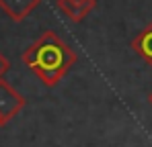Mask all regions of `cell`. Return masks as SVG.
<instances>
[{
	"label": "cell",
	"mask_w": 152,
	"mask_h": 147,
	"mask_svg": "<svg viewBox=\"0 0 152 147\" xmlns=\"http://www.w3.org/2000/svg\"><path fill=\"white\" fill-rule=\"evenodd\" d=\"M23 63L45 84L56 86L68 70L76 63V53L68 43H64L58 33L45 31L33 45H29L23 53Z\"/></svg>",
	"instance_id": "1"
},
{
	"label": "cell",
	"mask_w": 152,
	"mask_h": 147,
	"mask_svg": "<svg viewBox=\"0 0 152 147\" xmlns=\"http://www.w3.org/2000/svg\"><path fill=\"white\" fill-rule=\"evenodd\" d=\"M27 100L23 94H19L4 78L0 80V121L2 125L10 121L15 115H19L25 108Z\"/></svg>",
	"instance_id": "2"
},
{
	"label": "cell",
	"mask_w": 152,
	"mask_h": 147,
	"mask_svg": "<svg viewBox=\"0 0 152 147\" xmlns=\"http://www.w3.org/2000/svg\"><path fill=\"white\" fill-rule=\"evenodd\" d=\"M41 0H0V8L6 12V17H10L15 23H21L27 19Z\"/></svg>",
	"instance_id": "3"
},
{
	"label": "cell",
	"mask_w": 152,
	"mask_h": 147,
	"mask_svg": "<svg viewBox=\"0 0 152 147\" xmlns=\"http://www.w3.org/2000/svg\"><path fill=\"white\" fill-rule=\"evenodd\" d=\"M58 8L72 23H80L95 8V0H80V2H76V0H58Z\"/></svg>",
	"instance_id": "4"
},
{
	"label": "cell",
	"mask_w": 152,
	"mask_h": 147,
	"mask_svg": "<svg viewBox=\"0 0 152 147\" xmlns=\"http://www.w3.org/2000/svg\"><path fill=\"white\" fill-rule=\"evenodd\" d=\"M132 49H134L148 66H152V23L148 24L142 33H138V35L134 37Z\"/></svg>",
	"instance_id": "5"
},
{
	"label": "cell",
	"mask_w": 152,
	"mask_h": 147,
	"mask_svg": "<svg viewBox=\"0 0 152 147\" xmlns=\"http://www.w3.org/2000/svg\"><path fill=\"white\" fill-rule=\"evenodd\" d=\"M8 70H10V61H8V59L0 53V80L4 78V74L8 72Z\"/></svg>",
	"instance_id": "6"
},
{
	"label": "cell",
	"mask_w": 152,
	"mask_h": 147,
	"mask_svg": "<svg viewBox=\"0 0 152 147\" xmlns=\"http://www.w3.org/2000/svg\"><path fill=\"white\" fill-rule=\"evenodd\" d=\"M148 102H150V106H152V92L148 94Z\"/></svg>",
	"instance_id": "7"
},
{
	"label": "cell",
	"mask_w": 152,
	"mask_h": 147,
	"mask_svg": "<svg viewBox=\"0 0 152 147\" xmlns=\"http://www.w3.org/2000/svg\"><path fill=\"white\" fill-rule=\"evenodd\" d=\"M0 127H2V121H0Z\"/></svg>",
	"instance_id": "8"
},
{
	"label": "cell",
	"mask_w": 152,
	"mask_h": 147,
	"mask_svg": "<svg viewBox=\"0 0 152 147\" xmlns=\"http://www.w3.org/2000/svg\"><path fill=\"white\" fill-rule=\"evenodd\" d=\"M76 2H80V0H76Z\"/></svg>",
	"instance_id": "9"
}]
</instances>
